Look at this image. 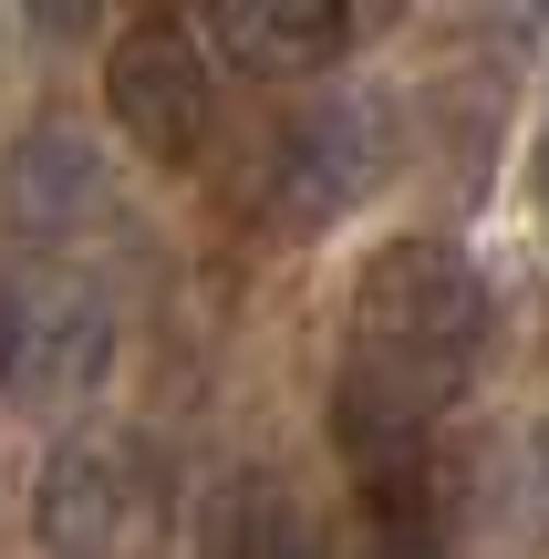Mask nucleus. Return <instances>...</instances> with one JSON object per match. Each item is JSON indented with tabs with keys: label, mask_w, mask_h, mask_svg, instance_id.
Here are the masks:
<instances>
[{
	"label": "nucleus",
	"mask_w": 549,
	"mask_h": 559,
	"mask_svg": "<svg viewBox=\"0 0 549 559\" xmlns=\"http://www.w3.org/2000/svg\"><path fill=\"white\" fill-rule=\"evenodd\" d=\"M477 353H488V280L446 239H384L353 280L343 311V394H332V436L343 456H384V445H426V425L467 394Z\"/></svg>",
	"instance_id": "obj_1"
},
{
	"label": "nucleus",
	"mask_w": 549,
	"mask_h": 559,
	"mask_svg": "<svg viewBox=\"0 0 549 559\" xmlns=\"http://www.w3.org/2000/svg\"><path fill=\"white\" fill-rule=\"evenodd\" d=\"M166 508L177 487L145 436H73L32 487V528L52 559H135L145 539H166Z\"/></svg>",
	"instance_id": "obj_2"
},
{
	"label": "nucleus",
	"mask_w": 549,
	"mask_h": 559,
	"mask_svg": "<svg viewBox=\"0 0 549 559\" xmlns=\"http://www.w3.org/2000/svg\"><path fill=\"white\" fill-rule=\"evenodd\" d=\"M384 156H394V135H384V104L373 94H322V104H301V115H281L270 124V145H260V218L270 228H290V239H322L332 218H353V207L384 187Z\"/></svg>",
	"instance_id": "obj_3"
},
{
	"label": "nucleus",
	"mask_w": 549,
	"mask_h": 559,
	"mask_svg": "<svg viewBox=\"0 0 549 559\" xmlns=\"http://www.w3.org/2000/svg\"><path fill=\"white\" fill-rule=\"evenodd\" d=\"M115 373V311L94 280H0V404L73 415Z\"/></svg>",
	"instance_id": "obj_4"
},
{
	"label": "nucleus",
	"mask_w": 549,
	"mask_h": 559,
	"mask_svg": "<svg viewBox=\"0 0 549 559\" xmlns=\"http://www.w3.org/2000/svg\"><path fill=\"white\" fill-rule=\"evenodd\" d=\"M104 115H115V135L135 145V156H156V166L198 156V135H207V52L187 32H166V21L124 32L115 52H104Z\"/></svg>",
	"instance_id": "obj_5"
},
{
	"label": "nucleus",
	"mask_w": 549,
	"mask_h": 559,
	"mask_svg": "<svg viewBox=\"0 0 549 559\" xmlns=\"http://www.w3.org/2000/svg\"><path fill=\"white\" fill-rule=\"evenodd\" d=\"M104 207H115V177L73 124H32L0 156V228L11 239H83Z\"/></svg>",
	"instance_id": "obj_6"
},
{
	"label": "nucleus",
	"mask_w": 549,
	"mask_h": 559,
	"mask_svg": "<svg viewBox=\"0 0 549 559\" xmlns=\"http://www.w3.org/2000/svg\"><path fill=\"white\" fill-rule=\"evenodd\" d=\"M207 41L249 83H301L322 62H343L353 0H207Z\"/></svg>",
	"instance_id": "obj_7"
},
{
	"label": "nucleus",
	"mask_w": 549,
	"mask_h": 559,
	"mask_svg": "<svg viewBox=\"0 0 549 559\" xmlns=\"http://www.w3.org/2000/svg\"><path fill=\"white\" fill-rule=\"evenodd\" d=\"M198 559H332V539H322V519H311V498L290 477L239 466L198 508Z\"/></svg>",
	"instance_id": "obj_8"
},
{
	"label": "nucleus",
	"mask_w": 549,
	"mask_h": 559,
	"mask_svg": "<svg viewBox=\"0 0 549 559\" xmlns=\"http://www.w3.org/2000/svg\"><path fill=\"white\" fill-rule=\"evenodd\" d=\"M21 11H32L41 41H83V32H104V0H21Z\"/></svg>",
	"instance_id": "obj_9"
},
{
	"label": "nucleus",
	"mask_w": 549,
	"mask_h": 559,
	"mask_svg": "<svg viewBox=\"0 0 549 559\" xmlns=\"http://www.w3.org/2000/svg\"><path fill=\"white\" fill-rule=\"evenodd\" d=\"M488 11H498V32H509V41L549 52V0H488Z\"/></svg>",
	"instance_id": "obj_10"
},
{
	"label": "nucleus",
	"mask_w": 549,
	"mask_h": 559,
	"mask_svg": "<svg viewBox=\"0 0 549 559\" xmlns=\"http://www.w3.org/2000/svg\"><path fill=\"white\" fill-rule=\"evenodd\" d=\"M529 207H539V228H549V135L529 145Z\"/></svg>",
	"instance_id": "obj_11"
}]
</instances>
